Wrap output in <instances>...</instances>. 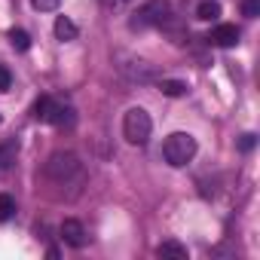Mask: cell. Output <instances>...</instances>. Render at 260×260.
<instances>
[{
    "instance_id": "cell-6",
    "label": "cell",
    "mask_w": 260,
    "mask_h": 260,
    "mask_svg": "<svg viewBox=\"0 0 260 260\" xmlns=\"http://www.w3.org/2000/svg\"><path fill=\"white\" fill-rule=\"evenodd\" d=\"M61 239L71 245V248H83L86 242H89V236H86V226L80 223V220H74V217H68L64 223H61Z\"/></svg>"
},
{
    "instance_id": "cell-8",
    "label": "cell",
    "mask_w": 260,
    "mask_h": 260,
    "mask_svg": "<svg viewBox=\"0 0 260 260\" xmlns=\"http://www.w3.org/2000/svg\"><path fill=\"white\" fill-rule=\"evenodd\" d=\"M77 34H80V31H77V25H74L68 16H58V19H55V37H58L61 43L77 40Z\"/></svg>"
},
{
    "instance_id": "cell-5",
    "label": "cell",
    "mask_w": 260,
    "mask_h": 260,
    "mask_svg": "<svg viewBox=\"0 0 260 260\" xmlns=\"http://www.w3.org/2000/svg\"><path fill=\"white\" fill-rule=\"evenodd\" d=\"M116 68H119V74L125 80H132V83H153L156 80L153 64L144 61V58H135V55H119V64Z\"/></svg>"
},
{
    "instance_id": "cell-9",
    "label": "cell",
    "mask_w": 260,
    "mask_h": 260,
    "mask_svg": "<svg viewBox=\"0 0 260 260\" xmlns=\"http://www.w3.org/2000/svg\"><path fill=\"white\" fill-rule=\"evenodd\" d=\"M156 254H159V257H172V260H187V248H184L181 242H172V239L162 242V245L156 248Z\"/></svg>"
},
{
    "instance_id": "cell-16",
    "label": "cell",
    "mask_w": 260,
    "mask_h": 260,
    "mask_svg": "<svg viewBox=\"0 0 260 260\" xmlns=\"http://www.w3.org/2000/svg\"><path fill=\"white\" fill-rule=\"evenodd\" d=\"M16 214V199L10 193H0V223H7Z\"/></svg>"
},
{
    "instance_id": "cell-19",
    "label": "cell",
    "mask_w": 260,
    "mask_h": 260,
    "mask_svg": "<svg viewBox=\"0 0 260 260\" xmlns=\"http://www.w3.org/2000/svg\"><path fill=\"white\" fill-rule=\"evenodd\" d=\"M10 86H13V74L7 68H0V92H7Z\"/></svg>"
},
{
    "instance_id": "cell-11",
    "label": "cell",
    "mask_w": 260,
    "mask_h": 260,
    "mask_svg": "<svg viewBox=\"0 0 260 260\" xmlns=\"http://www.w3.org/2000/svg\"><path fill=\"white\" fill-rule=\"evenodd\" d=\"M220 16V4L217 0H202V4L196 7V19H202V22H214Z\"/></svg>"
},
{
    "instance_id": "cell-1",
    "label": "cell",
    "mask_w": 260,
    "mask_h": 260,
    "mask_svg": "<svg viewBox=\"0 0 260 260\" xmlns=\"http://www.w3.org/2000/svg\"><path fill=\"white\" fill-rule=\"evenodd\" d=\"M46 178L52 184H61V187H71V184H80L83 181V162L74 156V153H52L49 162H46Z\"/></svg>"
},
{
    "instance_id": "cell-7",
    "label": "cell",
    "mask_w": 260,
    "mask_h": 260,
    "mask_svg": "<svg viewBox=\"0 0 260 260\" xmlns=\"http://www.w3.org/2000/svg\"><path fill=\"white\" fill-rule=\"evenodd\" d=\"M208 40H211L214 46H220V49H230V46L239 43V28H236V25H217Z\"/></svg>"
},
{
    "instance_id": "cell-4",
    "label": "cell",
    "mask_w": 260,
    "mask_h": 260,
    "mask_svg": "<svg viewBox=\"0 0 260 260\" xmlns=\"http://www.w3.org/2000/svg\"><path fill=\"white\" fill-rule=\"evenodd\" d=\"M172 19V7L169 0H147L144 7H138V13L132 16V28L135 31H147V28H162Z\"/></svg>"
},
{
    "instance_id": "cell-21",
    "label": "cell",
    "mask_w": 260,
    "mask_h": 260,
    "mask_svg": "<svg viewBox=\"0 0 260 260\" xmlns=\"http://www.w3.org/2000/svg\"><path fill=\"white\" fill-rule=\"evenodd\" d=\"M0 122H4V116H0Z\"/></svg>"
},
{
    "instance_id": "cell-15",
    "label": "cell",
    "mask_w": 260,
    "mask_h": 260,
    "mask_svg": "<svg viewBox=\"0 0 260 260\" xmlns=\"http://www.w3.org/2000/svg\"><path fill=\"white\" fill-rule=\"evenodd\" d=\"M13 162H16V144H13V141L0 144V172L13 169Z\"/></svg>"
},
{
    "instance_id": "cell-3",
    "label": "cell",
    "mask_w": 260,
    "mask_h": 260,
    "mask_svg": "<svg viewBox=\"0 0 260 260\" xmlns=\"http://www.w3.org/2000/svg\"><path fill=\"white\" fill-rule=\"evenodd\" d=\"M153 132V122H150V113L144 107H128L125 116H122V135L128 144H147Z\"/></svg>"
},
{
    "instance_id": "cell-14",
    "label": "cell",
    "mask_w": 260,
    "mask_h": 260,
    "mask_svg": "<svg viewBox=\"0 0 260 260\" xmlns=\"http://www.w3.org/2000/svg\"><path fill=\"white\" fill-rule=\"evenodd\" d=\"M10 43H13V49H19V52H28V49H31V37H28V31H22V28H13V31H10Z\"/></svg>"
},
{
    "instance_id": "cell-10",
    "label": "cell",
    "mask_w": 260,
    "mask_h": 260,
    "mask_svg": "<svg viewBox=\"0 0 260 260\" xmlns=\"http://www.w3.org/2000/svg\"><path fill=\"white\" fill-rule=\"evenodd\" d=\"M49 122H55V125H74V122H77V113H74V107H68V104H55Z\"/></svg>"
},
{
    "instance_id": "cell-13",
    "label": "cell",
    "mask_w": 260,
    "mask_h": 260,
    "mask_svg": "<svg viewBox=\"0 0 260 260\" xmlns=\"http://www.w3.org/2000/svg\"><path fill=\"white\" fill-rule=\"evenodd\" d=\"M52 110H55V101L43 95V98L34 104V119H40V122H49V119H52Z\"/></svg>"
},
{
    "instance_id": "cell-18",
    "label": "cell",
    "mask_w": 260,
    "mask_h": 260,
    "mask_svg": "<svg viewBox=\"0 0 260 260\" xmlns=\"http://www.w3.org/2000/svg\"><path fill=\"white\" fill-rule=\"evenodd\" d=\"M242 10H245V16H248V19H257V16H260V0H245Z\"/></svg>"
},
{
    "instance_id": "cell-12",
    "label": "cell",
    "mask_w": 260,
    "mask_h": 260,
    "mask_svg": "<svg viewBox=\"0 0 260 260\" xmlns=\"http://www.w3.org/2000/svg\"><path fill=\"white\" fill-rule=\"evenodd\" d=\"M159 92L169 98H181V95H187V83L184 80H159Z\"/></svg>"
},
{
    "instance_id": "cell-2",
    "label": "cell",
    "mask_w": 260,
    "mask_h": 260,
    "mask_svg": "<svg viewBox=\"0 0 260 260\" xmlns=\"http://www.w3.org/2000/svg\"><path fill=\"white\" fill-rule=\"evenodd\" d=\"M162 156H166V162L175 166V169L193 162V156H196V138L187 135V132H175V135H169L166 144H162Z\"/></svg>"
},
{
    "instance_id": "cell-20",
    "label": "cell",
    "mask_w": 260,
    "mask_h": 260,
    "mask_svg": "<svg viewBox=\"0 0 260 260\" xmlns=\"http://www.w3.org/2000/svg\"><path fill=\"white\" fill-rule=\"evenodd\" d=\"M254 144H257V141H254V135H242L239 150H245V153H248V150H254Z\"/></svg>"
},
{
    "instance_id": "cell-17",
    "label": "cell",
    "mask_w": 260,
    "mask_h": 260,
    "mask_svg": "<svg viewBox=\"0 0 260 260\" xmlns=\"http://www.w3.org/2000/svg\"><path fill=\"white\" fill-rule=\"evenodd\" d=\"M31 4H34V10H40V13H52V10H58L61 0H31Z\"/></svg>"
}]
</instances>
